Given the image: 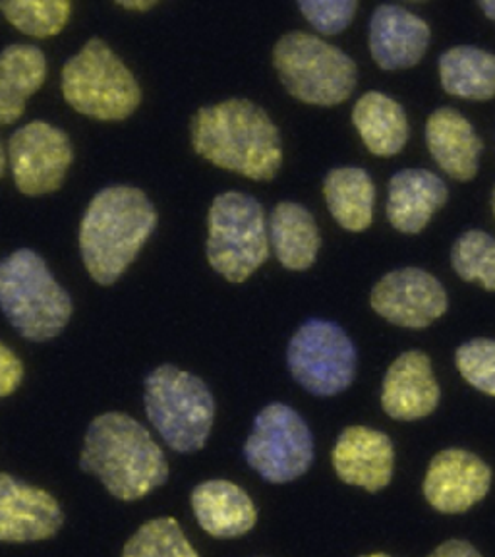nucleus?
I'll return each instance as SVG.
<instances>
[{"label": "nucleus", "mask_w": 495, "mask_h": 557, "mask_svg": "<svg viewBox=\"0 0 495 557\" xmlns=\"http://www.w3.org/2000/svg\"><path fill=\"white\" fill-rule=\"evenodd\" d=\"M190 504L201 529L215 539L243 536L258 519L250 496L226 480H209L194 487Z\"/></svg>", "instance_id": "6ab92c4d"}, {"label": "nucleus", "mask_w": 495, "mask_h": 557, "mask_svg": "<svg viewBox=\"0 0 495 557\" xmlns=\"http://www.w3.org/2000/svg\"><path fill=\"white\" fill-rule=\"evenodd\" d=\"M208 260L231 283H243L270 258V226L260 201L225 191L213 201L208 219Z\"/></svg>", "instance_id": "6e6552de"}, {"label": "nucleus", "mask_w": 495, "mask_h": 557, "mask_svg": "<svg viewBox=\"0 0 495 557\" xmlns=\"http://www.w3.org/2000/svg\"><path fill=\"white\" fill-rule=\"evenodd\" d=\"M352 122L374 156H397L409 139V122L403 107L380 91H368L358 99Z\"/></svg>", "instance_id": "5701e85b"}, {"label": "nucleus", "mask_w": 495, "mask_h": 557, "mask_svg": "<svg viewBox=\"0 0 495 557\" xmlns=\"http://www.w3.org/2000/svg\"><path fill=\"white\" fill-rule=\"evenodd\" d=\"M244 459L261 479L285 484L310 469L312 432L295 409L273 403L253 420L252 434L244 444Z\"/></svg>", "instance_id": "9d476101"}, {"label": "nucleus", "mask_w": 495, "mask_h": 557, "mask_svg": "<svg viewBox=\"0 0 495 557\" xmlns=\"http://www.w3.org/2000/svg\"><path fill=\"white\" fill-rule=\"evenodd\" d=\"M492 486V470L474 453L445 449L435 455L424 479L428 504L440 513H465L484 499Z\"/></svg>", "instance_id": "ddd939ff"}, {"label": "nucleus", "mask_w": 495, "mask_h": 557, "mask_svg": "<svg viewBox=\"0 0 495 557\" xmlns=\"http://www.w3.org/2000/svg\"><path fill=\"white\" fill-rule=\"evenodd\" d=\"M191 146L209 163L252 181H271L283 163L277 126L246 99L200 109L191 122Z\"/></svg>", "instance_id": "f257e3e1"}, {"label": "nucleus", "mask_w": 495, "mask_h": 557, "mask_svg": "<svg viewBox=\"0 0 495 557\" xmlns=\"http://www.w3.org/2000/svg\"><path fill=\"white\" fill-rule=\"evenodd\" d=\"M290 374L306 392L331 397L345 392L357 374V348L345 330L327 320H308L288 343Z\"/></svg>", "instance_id": "1a4fd4ad"}, {"label": "nucleus", "mask_w": 495, "mask_h": 557, "mask_svg": "<svg viewBox=\"0 0 495 557\" xmlns=\"http://www.w3.org/2000/svg\"><path fill=\"white\" fill-rule=\"evenodd\" d=\"M479 7L484 10V14H486L490 20H494L495 22V0H484V2H480Z\"/></svg>", "instance_id": "72a5a7b5"}, {"label": "nucleus", "mask_w": 495, "mask_h": 557, "mask_svg": "<svg viewBox=\"0 0 495 557\" xmlns=\"http://www.w3.org/2000/svg\"><path fill=\"white\" fill-rule=\"evenodd\" d=\"M157 2L153 0H132V2H119V7L126 10H138V12H146V10L153 9Z\"/></svg>", "instance_id": "473e14b6"}, {"label": "nucleus", "mask_w": 495, "mask_h": 557, "mask_svg": "<svg viewBox=\"0 0 495 557\" xmlns=\"http://www.w3.org/2000/svg\"><path fill=\"white\" fill-rule=\"evenodd\" d=\"M440 78L447 94L470 101L495 96V54L479 47H453L440 57Z\"/></svg>", "instance_id": "393cba45"}, {"label": "nucleus", "mask_w": 495, "mask_h": 557, "mask_svg": "<svg viewBox=\"0 0 495 557\" xmlns=\"http://www.w3.org/2000/svg\"><path fill=\"white\" fill-rule=\"evenodd\" d=\"M455 364L479 392L495 397V341L472 339L457 348Z\"/></svg>", "instance_id": "c85d7f7f"}, {"label": "nucleus", "mask_w": 495, "mask_h": 557, "mask_svg": "<svg viewBox=\"0 0 495 557\" xmlns=\"http://www.w3.org/2000/svg\"><path fill=\"white\" fill-rule=\"evenodd\" d=\"M440 403L430 358L420 350L403 352L383 377L382 407L395 420H418L434 412Z\"/></svg>", "instance_id": "f3484780"}, {"label": "nucleus", "mask_w": 495, "mask_h": 557, "mask_svg": "<svg viewBox=\"0 0 495 557\" xmlns=\"http://www.w3.org/2000/svg\"><path fill=\"white\" fill-rule=\"evenodd\" d=\"M368 44L380 69H410L426 54L430 27L403 7L382 4L370 20Z\"/></svg>", "instance_id": "dca6fc26"}, {"label": "nucleus", "mask_w": 495, "mask_h": 557, "mask_svg": "<svg viewBox=\"0 0 495 557\" xmlns=\"http://www.w3.org/2000/svg\"><path fill=\"white\" fill-rule=\"evenodd\" d=\"M72 159L69 136L49 122H29L10 138V171L17 190L27 196L59 190Z\"/></svg>", "instance_id": "9b49d317"}, {"label": "nucleus", "mask_w": 495, "mask_h": 557, "mask_svg": "<svg viewBox=\"0 0 495 557\" xmlns=\"http://www.w3.org/2000/svg\"><path fill=\"white\" fill-rule=\"evenodd\" d=\"M7 151H4V146H2V141H0V178H2V174L7 171Z\"/></svg>", "instance_id": "f704fd0d"}, {"label": "nucleus", "mask_w": 495, "mask_h": 557, "mask_svg": "<svg viewBox=\"0 0 495 557\" xmlns=\"http://www.w3.org/2000/svg\"><path fill=\"white\" fill-rule=\"evenodd\" d=\"M430 557H482L474 546L465 540H449L430 554Z\"/></svg>", "instance_id": "2f4dec72"}, {"label": "nucleus", "mask_w": 495, "mask_h": 557, "mask_svg": "<svg viewBox=\"0 0 495 557\" xmlns=\"http://www.w3.org/2000/svg\"><path fill=\"white\" fill-rule=\"evenodd\" d=\"M426 144L435 163L453 178L470 181L479 173L482 141L459 111L442 107L430 114Z\"/></svg>", "instance_id": "aec40b11"}, {"label": "nucleus", "mask_w": 495, "mask_h": 557, "mask_svg": "<svg viewBox=\"0 0 495 557\" xmlns=\"http://www.w3.org/2000/svg\"><path fill=\"white\" fill-rule=\"evenodd\" d=\"M273 64L288 94L310 104L347 101L357 86V64L345 52L315 35H285L273 49Z\"/></svg>", "instance_id": "0eeeda50"}, {"label": "nucleus", "mask_w": 495, "mask_h": 557, "mask_svg": "<svg viewBox=\"0 0 495 557\" xmlns=\"http://www.w3.org/2000/svg\"><path fill=\"white\" fill-rule=\"evenodd\" d=\"M62 96L86 116L124 121L138 109L141 89L111 47L101 39H91L64 64Z\"/></svg>", "instance_id": "423d86ee"}, {"label": "nucleus", "mask_w": 495, "mask_h": 557, "mask_svg": "<svg viewBox=\"0 0 495 557\" xmlns=\"http://www.w3.org/2000/svg\"><path fill=\"white\" fill-rule=\"evenodd\" d=\"M494 215H495V190H494Z\"/></svg>", "instance_id": "e433bc0d"}, {"label": "nucleus", "mask_w": 495, "mask_h": 557, "mask_svg": "<svg viewBox=\"0 0 495 557\" xmlns=\"http://www.w3.org/2000/svg\"><path fill=\"white\" fill-rule=\"evenodd\" d=\"M24 377V366L7 345L0 343V399L16 392Z\"/></svg>", "instance_id": "7c9ffc66"}, {"label": "nucleus", "mask_w": 495, "mask_h": 557, "mask_svg": "<svg viewBox=\"0 0 495 557\" xmlns=\"http://www.w3.org/2000/svg\"><path fill=\"white\" fill-rule=\"evenodd\" d=\"M122 557H200L184 536L178 522L171 517H161L139 527L132 536Z\"/></svg>", "instance_id": "bb28decb"}, {"label": "nucleus", "mask_w": 495, "mask_h": 557, "mask_svg": "<svg viewBox=\"0 0 495 557\" xmlns=\"http://www.w3.org/2000/svg\"><path fill=\"white\" fill-rule=\"evenodd\" d=\"M47 78L44 52L34 45H10L0 52V124L16 122Z\"/></svg>", "instance_id": "412c9836"}, {"label": "nucleus", "mask_w": 495, "mask_h": 557, "mask_svg": "<svg viewBox=\"0 0 495 557\" xmlns=\"http://www.w3.org/2000/svg\"><path fill=\"white\" fill-rule=\"evenodd\" d=\"M362 557H392V556H387V554H370V556H362Z\"/></svg>", "instance_id": "c9c22d12"}, {"label": "nucleus", "mask_w": 495, "mask_h": 557, "mask_svg": "<svg viewBox=\"0 0 495 557\" xmlns=\"http://www.w3.org/2000/svg\"><path fill=\"white\" fill-rule=\"evenodd\" d=\"M333 467L343 482L380 492L392 482L395 451L389 435L366 426H350L333 449Z\"/></svg>", "instance_id": "2eb2a0df"}, {"label": "nucleus", "mask_w": 495, "mask_h": 557, "mask_svg": "<svg viewBox=\"0 0 495 557\" xmlns=\"http://www.w3.org/2000/svg\"><path fill=\"white\" fill-rule=\"evenodd\" d=\"M270 244L277 260L293 271L312 265L320 250V231L312 213L295 201H281L271 211Z\"/></svg>", "instance_id": "4be33fe9"}, {"label": "nucleus", "mask_w": 495, "mask_h": 557, "mask_svg": "<svg viewBox=\"0 0 495 557\" xmlns=\"http://www.w3.org/2000/svg\"><path fill=\"white\" fill-rule=\"evenodd\" d=\"M0 310L22 337L49 341L66 327L72 300L44 258L17 250L0 261Z\"/></svg>", "instance_id": "20e7f679"}, {"label": "nucleus", "mask_w": 495, "mask_h": 557, "mask_svg": "<svg viewBox=\"0 0 495 557\" xmlns=\"http://www.w3.org/2000/svg\"><path fill=\"white\" fill-rule=\"evenodd\" d=\"M370 305L387 322L422 330L444 315L447 293L428 271L405 268L378 281L370 295Z\"/></svg>", "instance_id": "f8f14e48"}, {"label": "nucleus", "mask_w": 495, "mask_h": 557, "mask_svg": "<svg viewBox=\"0 0 495 557\" xmlns=\"http://www.w3.org/2000/svg\"><path fill=\"white\" fill-rule=\"evenodd\" d=\"M323 196L331 215L343 228L360 233L372 225L375 186L364 169H333L323 181Z\"/></svg>", "instance_id": "b1692460"}, {"label": "nucleus", "mask_w": 495, "mask_h": 557, "mask_svg": "<svg viewBox=\"0 0 495 557\" xmlns=\"http://www.w3.org/2000/svg\"><path fill=\"white\" fill-rule=\"evenodd\" d=\"M61 505L39 487L0 474V542H37L62 527Z\"/></svg>", "instance_id": "4468645a"}, {"label": "nucleus", "mask_w": 495, "mask_h": 557, "mask_svg": "<svg viewBox=\"0 0 495 557\" xmlns=\"http://www.w3.org/2000/svg\"><path fill=\"white\" fill-rule=\"evenodd\" d=\"M447 186L424 169H405L392 176L387 194V218L405 235H418L437 209L447 201Z\"/></svg>", "instance_id": "a211bd4d"}, {"label": "nucleus", "mask_w": 495, "mask_h": 557, "mask_svg": "<svg viewBox=\"0 0 495 557\" xmlns=\"http://www.w3.org/2000/svg\"><path fill=\"white\" fill-rule=\"evenodd\" d=\"M298 9L318 32L337 35L352 22L358 4L355 0H305Z\"/></svg>", "instance_id": "c756f323"}, {"label": "nucleus", "mask_w": 495, "mask_h": 557, "mask_svg": "<svg viewBox=\"0 0 495 557\" xmlns=\"http://www.w3.org/2000/svg\"><path fill=\"white\" fill-rule=\"evenodd\" d=\"M0 10L12 26L32 37H51L61 34L70 17V2L64 0H24V2H0Z\"/></svg>", "instance_id": "cd10ccee"}, {"label": "nucleus", "mask_w": 495, "mask_h": 557, "mask_svg": "<svg viewBox=\"0 0 495 557\" xmlns=\"http://www.w3.org/2000/svg\"><path fill=\"white\" fill-rule=\"evenodd\" d=\"M144 403L149 422L174 451H198L208 442L215 403L200 377L159 366L146 377Z\"/></svg>", "instance_id": "39448f33"}, {"label": "nucleus", "mask_w": 495, "mask_h": 557, "mask_svg": "<svg viewBox=\"0 0 495 557\" xmlns=\"http://www.w3.org/2000/svg\"><path fill=\"white\" fill-rule=\"evenodd\" d=\"M453 270L469 283L495 290V238L472 228L457 238L451 250Z\"/></svg>", "instance_id": "a878e982"}, {"label": "nucleus", "mask_w": 495, "mask_h": 557, "mask_svg": "<svg viewBox=\"0 0 495 557\" xmlns=\"http://www.w3.org/2000/svg\"><path fill=\"white\" fill-rule=\"evenodd\" d=\"M157 211L132 186H109L89 203L79 226V250L89 275L101 285L121 277L156 231Z\"/></svg>", "instance_id": "7ed1b4c3"}, {"label": "nucleus", "mask_w": 495, "mask_h": 557, "mask_svg": "<svg viewBox=\"0 0 495 557\" xmlns=\"http://www.w3.org/2000/svg\"><path fill=\"white\" fill-rule=\"evenodd\" d=\"M79 467L122 502H136L169 479L165 453L138 420L107 412L87 428Z\"/></svg>", "instance_id": "f03ea898"}]
</instances>
